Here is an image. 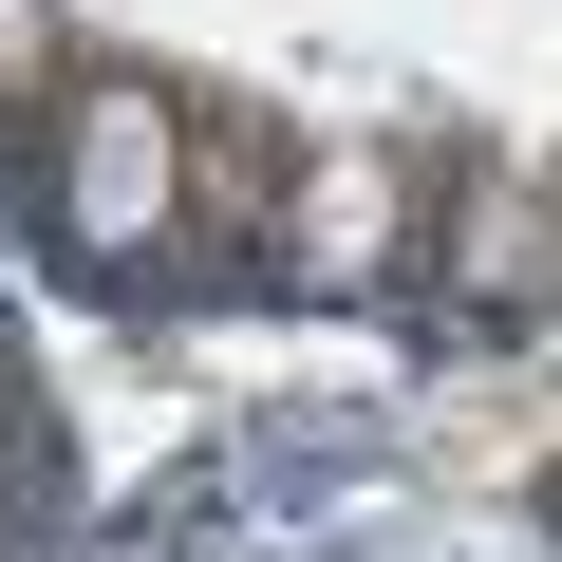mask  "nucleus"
Listing matches in <instances>:
<instances>
[{"instance_id": "f257e3e1", "label": "nucleus", "mask_w": 562, "mask_h": 562, "mask_svg": "<svg viewBox=\"0 0 562 562\" xmlns=\"http://www.w3.org/2000/svg\"><path fill=\"white\" fill-rule=\"evenodd\" d=\"M20 225L76 301H188L225 262L206 206H188V76L150 57H76L57 113H38V169H20Z\"/></svg>"}, {"instance_id": "f03ea898", "label": "nucleus", "mask_w": 562, "mask_h": 562, "mask_svg": "<svg viewBox=\"0 0 562 562\" xmlns=\"http://www.w3.org/2000/svg\"><path fill=\"white\" fill-rule=\"evenodd\" d=\"M413 188H431V150H394V132H357V150H281V188H262V281L281 301H394L413 281Z\"/></svg>"}, {"instance_id": "7ed1b4c3", "label": "nucleus", "mask_w": 562, "mask_h": 562, "mask_svg": "<svg viewBox=\"0 0 562 562\" xmlns=\"http://www.w3.org/2000/svg\"><path fill=\"white\" fill-rule=\"evenodd\" d=\"M413 281H431V319H450V338H525V319H543V281H562V262H543V169H525V150H487V132H469V150H431Z\"/></svg>"}, {"instance_id": "20e7f679", "label": "nucleus", "mask_w": 562, "mask_h": 562, "mask_svg": "<svg viewBox=\"0 0 562 562\" xmlns=\"http://www.w3.org/2000/svg\"><path fill=\"white\" fill-rule=\"evenodd\" d=\"M57 76H76V38H57V0H0V132H20V150H38Z\"/></svg>"}, {"instance_id": "39448f33", "label": "nucleus", "mask_w": 562, "mask_h": 562, "mask_svg": "<svg viewBox=\"0 0 562 562\" xmlns=\"http://www.w3.org/2000/svg\"><path fill=\"white\" fill-rule=\"evenodd\" d=\"M20 450H38V413H20V357H0V469H20Z\"/></svg>"}]
</instances>
